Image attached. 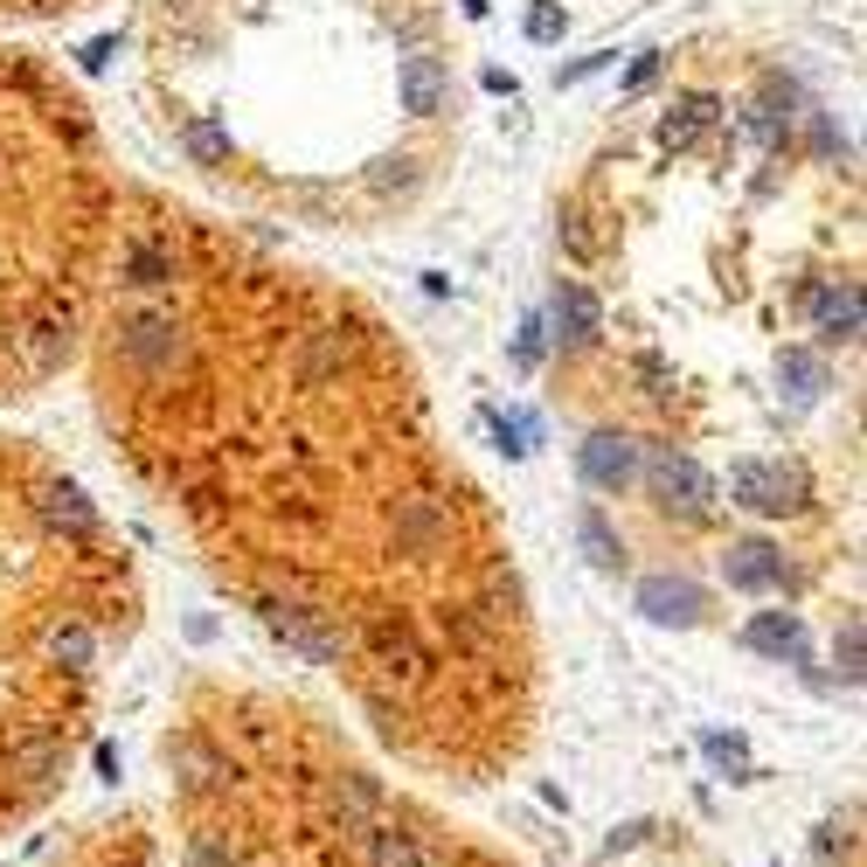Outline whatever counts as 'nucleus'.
<instances>
[{
    "label": "nucleus",
    "instance_id": "1",
    "mask_svg": "<svg viewBox=\"0 0 867 867\" xmlns=\"http://www.w3.org/2000/svg\"><path fill=\"white\" fill-rule=\"evenodd\" d=\"M76 375L112 465L382 764L452 792L528 764L541 625L507 514L361 285L133 174Z\"/></svg>",
    "mask_w": 867,
    "mask_h": 867
},
{
    "label": "nucleus",
    "instance_id": "2",
    "mask_svg": "<svg viewBox=\"0 0 867 867\" xmlns=\"http://www.w3.org/2000/svg\"><path fill=\"white\" fill-rule=\"evenodd\" d=\"M133 104L250 229L382 236L465 146L452 0H133Z\"/></svg>",
    "mask_w": 867,
    "mask_h": 867
},
{
    "label": "nucleus",
    "instance_id": "3",
    "mask_svg": "<svg viewBox=\"0 0 867 867\" xmlns=\"http://www.w3.org/2000/svg\"><path fill=\"white\" fill-rule=\"evenodd\" d=\"M174 867H514L320 701L202 667L161 722Z\"/></svg>",
    "mask_w": 867,
    "mask_h": 867
},
{
    "label": "nucleus",
    "instance_id": "4",
    "mask_svg": "<svg viewBox=\"0 0 867 867\" xmlns=\"http://www.w3.org/2000/svg\"><path fill=\"white\" fill-rule=\"evenodd\" d=\"M146 576L42 437L0 424V839L49 819L97 743Z\"/></svg>",
    "mask_w": 867,
    "mask_h": 867
},
{
    "label": "nucleus",
    "instance_id": "5",
    "mask_svg": "<svg viewBox=\"0 0 867 867\" xmlns=\"http://www.w3.org/2000/svg\"><path fill=\"white\" fill-rule=\"evenodd\" d=\"M125 180L84 84L49 49L0 35V410L76 375Z\"/></svg>",
    "mask_w": 867,
    "mask_h": 867
},
{
    "label": "nucleus",
    "instance_id": "6",
    "mask_svg": "<svg viewBox=\"0 0 867 867\" xmlns=\"http://www.w3.org/2000/svg\"><path fill=\"white\" fill-rule=\"evenodd\" d=\"M49 867H174L167 860V833H161V812L146 805H112L84 819Z\"/></svg>",
    "mask_w": 867,
    "mask_h": 867
},
{
    "label": "nucleus",
    "instance_id": "7",
    "mask_svg": "<svg viewBox=\"0 0 867 867\" xmlns=\"http://www.w3.org/2000/svg\"><path fill=\"white\" fill-rule=\"evenodd\" d=\"M84 8H97V0H0V35L49 29V21H70V14H84Z\"/></svg>",
    "mask_w": 867,
    "mask_h": 867
},
{
    "label": "nucleus",
    "instance_id": "8",
    "mask_svg": "<svg viewBox=\"0 0 867 867\" xmlns=\"http://www.w3.org/2000/svg\"><path fill=\"white\" fill-rule=\"evenodd\" d=\"M743 639H750V646H771V652H798V625L784 618V611H764Z\"/></svg>",
    "mask_w": 867,
    "mask_h": 867
},
{
    "label": "nucleus",
    "instance_id": "9",
    "mask_svg": "<svg viewBox=\"0 0 867 867\" xmlns=\"http://www.w3.org/2000/svg\"><path fill=\"white\" fill-rule=\"evenodd\" d=\"M562 29H569V14L556 8V0H541V8H528V35H535V42H556Z\"/></svg>",
    "mask_w": 867,
    "mask_h": 867
}]
</instances>
